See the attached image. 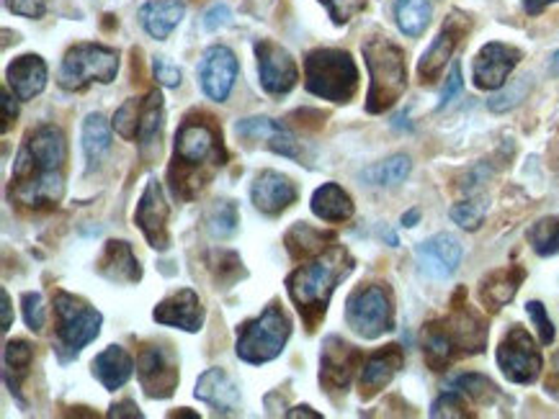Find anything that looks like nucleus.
I'll return each mask as SVG.
<instances>
[{
  "label": "nucleus",
  "mask_w": 559,
  "mask_h": 419,
  "mask_svg": "<svg viewBox=\"0 0 559 419\" xmlns=\"http://www.w3.org/2000/svg\"><path fill=\"white\" fill-rule=\"evenodd\" d=\"M523 281L521 268H506V271H495L490 279L483 281L479 288V298L487 309H502L506 304L513 301L515 291H519Z\"/></svg>",
  "instance_id": "2f4dec72"
},
{
  "label": "nucleus",
  "mask_w": 559,
  "mask_h": 419,
  "mask_svg": "<svg viewBox=\"0 0 559 419\" xmlns=\"http://www.w3.org/2000/svg\"><path fill=\"white\" fill-rule=\"evenodd\" d=\"M454 392L470 396L474 402H487L495 396V383L479 373H464L454 381Z\"/></svg>",
  "instance_id": "ea45409f"
},
{
  "label": "nucleus",
  "mask_w": 559,
  "mask_h": 419,
  "mask_svg": "<svg viewBox=\"0 0 559 419\" xmlns=\"http://www.w3.org/2000/svg\"><path fill=\"white\" fill-rule=\"evenodd\" d=\"M162 122H166V111H162L160 90H150L143 98V109H139V126H137V145L143 149L145 158L160 155V137Z\"/></svg>",
  "instance_id": "bb28decb"
},
{
  "label": "nucleus",
  "mask_w": 559,
  "mask_h": 419,
  "mask_svg": "<svg viewBox=\"0 0 559 419\" xmlns=\"http://www.w3.org/2000/svg\"><path fill=\"white\" fill-rule=\"evenodd\" d=\"M487 343V326L470 309H457L454 315L426 326L423 350L434 371H443L457 355L483 353Z\"/></svg>",
  "instance_id": "20e7f679"
},
{
  "label": "nucleus",
  "mask_w": 559,
  "mask_h": 419,
  "mask_svg": "<svg viewBox=\"0 0 559 419\" xmlns=\"http://www.w3.org/2000/svg\"><path fill=\"white\" fill-rule=\"evenodd\" d=\"M240 224V211L238 204L230 198H222L207 211V230L215 239H228L238 232Z\"/></svg>",
  "instance_id": "c9c22d12"
},
{
  "label": "nucleus",
  "mask_w": 559,
  "mask_h": 419,
  "mask_svg": "<svg viewBox=\"0 0 559 419\" xmlns=\"http://www.w3.org/2000/svg\"><path fill=\"white\" fill-rule=\"evenodd\" d=\"M238 73H240L238 57L230 47L215 45L204 52L202 65H199V81H202L204 94H207L211 101L217 103L228 101V96L232 94V85L238 81Z\"/></svg>",
  "instance_id": "dca6fc26"
},
{
  "label": "nucleus",
  "mask_w": 559,
  "mask_h": 419,
  "mask_svg": "<svg viewBox=\"0 0 559 419\" xmlns=\"http://www.w3.org/2000/svg\"><path fill=\"white\" fill-rule=\"evenodd\" d=\"M238 137L243 139H260L266 141L268 149H274L276 155H284V158L300 160V145L296 139L289 134V130L281 122H274L268 116H253V119H243V122L235 124Z\"/></svg>",
  "instance_id": "412c9836"
},
{
  "label": "nucleus",
  "mask_w": 559,
  "mask_h": 419,
  "mask_svg": "<svg viewBox=\"0 0 559 419\" xmlns=\"http://www.w3.org/2000/svg\"><path fill=\"white\" fill-rule=\"evenodd\" d=\"M258 57V77L266 94L287 96L289 90L296 88L300 83V67H296L294 57L284 47L276 45L271 39L256 41Z\"/></svg>",
  "instance_id": "ddd939ff"
},
{
  "label": "nucleus",
  "mask_w": 559,
  "mask_h": 419,
  "mask_svg": "<svg viewBox=\"0 0 559 419\" xmlns=\"http://www.w3.org/2000/svg\"><path fill=\"white\" fill-rule=\"evenodd\" d=\"M521 62V52L511 45L502 41H490L479 49L474 57V85L479 90H500L508 83V75L513 73L515 65Z\"/></svg>",
  "instance_id": "f3484780"
},
{
  "label": "nucleus",
  "mask_w": 559,
  "mask_h": 419,
  "mask_svg": "<svg viewBox=\"0 0 559 419\" xmlns=\"http://www.w3.org/2000/svg\"><path fill=\"white\" fill-rule=\"evenodd\" d=\"M153 73H155V81H158L160 85H166V88H179L181 77H183L179 65H173V62L162 54L153 60Z\"/></svg>",
  "instance_id": "49530a36"
},
{
  "label": "nucleus",
  "mask_w": 559,
  "mask_h": 419,
  "mask_svg": "<svg viewBox=\"0 0 559 419\" xmlns=\"http://www.w3.org/2000/svg\"><path fill=\"white\" fill-rule=\"evenodd\" d=\"M5 77H9V88L19 101H32L47 88V65L39 54H24L11 62Z\"/></svg>",
  "instance_id": "a878e982"
},
{
  "label": "nucleus",
  "mask_w": 559,
  "mask_h": 419,
  "mask_svg": "<svg viewBox=\"0 0 559 419\" xmlns=\"http://www.w3.org/2000/svg\"><path fill=\"white\" fill-rule=\"evenodd\" d=\"M498 366L502 375L513 383H531L542 373V353L523 326L515 324L502 337L498 347Z\"/></svg>",
  "instance_id": "9b49d317"
},
{
  "label": "nucleus",
  "mask_w": 559,
  "mask_h": 419,
  "mask_svg": "<svg viewBox=\"0 0 559 419\" xmlns=\"http://www.w3.org/2000/svg\"><path fill=\"white\" fill-rule=\"evenodd\" d=\"M32 363H34V347L26 343V340H11V343H5L3 379H5V386H9V392L16 396L19 402H24L21 399V386H24V381L29 379Z\"/></svg>",
  "instance_id": "7c9ffc66"
},
{
  "label": "nucleus",
  "mask_w": 559,
  "mask_h": 419,
  "mask_svg": "<svg viewBox=\"0 0 559 419\" xmlns=\"http://www.w3.org/2000/svg\"><path fill=\"white\" fill-rule=\"evenodd\" d=\"M345 322L359 337L377 340L394 326V304L387 286H359L345 301Z\"/></svg>",
  "instance_id": "9d476101"
},
{
  "label": "nucleus",
  "mask_w": 559,
  "mask_h": 419,
  "mask_svg": "<svg viewBox=\"0 0 559 419\" xmlns=\"http://www.w3.org/2000/svg\"><path fill=\"white\" fill-rule=\"evenodd\" d=\"M430 417H436V419L438 417H470V411H466V404H464V396L451 389L449 394H443L441 399L434 404Z\"/></svg>",
  "instance_id": "c03bdc74"
},
{
  "label": "nucleus",
  "mask_w": 559,
  "mask_h": 419,
  "mask_svg": "<svg viewBox=\"0 0 559 419\" xmlns=\"http://www.w3.org/2000/svg\"><path fill=\"white\" fill-rule=\"evenodd\" d=\"M0 301H3V326H0V330L9 332L11 324H13V309H11L9 291H0Z\"/></svg>",
  "instance_id": "5fc2aeb1"
},
{
  "label": "nucleus",
  "mask_w": 559,
  "mask_h": 419,
  "mask_svg": "<svg viewBox=\"0 0 559 419\" xmlns=\"http://www.w3.org/2000/svg\"><path fill=\"white\" fill-rule=\"evenodd\" d=\"M402 360L405 358H402V350L398 345H389L385 350L369 355V360L361 366V396H364V399H372L374 394H379L381 389L398 375Z\"/></svg>",
  "instance_id": "393cba45"
},
{
  "label": "nucleus",
  "mask_w": 559,
  "mask_h": 419,
  "mask_svg": "<svg viewBox=\"0 0 559 419\" xmlns=\"http://www.w3.org/2000/svg\"><path fill=\"white\" fill-rule=\"evenodd\" d=\"M417 219H421V211L413 209V211H408L405 217H402V224H405V226H415Z\"/></svg>",
  "instance_id": "13d9d810"
},
{
  "label": "nucleus",
  "mask_w": 559,
  "mask_h": 419,
  "mask_svg": "<svg viewBox=\"0 0 559 419\" xmlns=\"http://www.w3.org/2000/svg\"><path fill=\"white\" fill-rule=\"evenodd\" d=\"M183 13H186L183 0H147L139 9V21L153 39L162 41L171 37L173 28L181 24Z\"/></svg>",
  "instance_id": "cd10ccee"
},
{
  "label": "nucleus",
  "mask_w": 559,
  "mask_h": 419,
  "mask_svg": "<svg viewBox=\"0 0 559 419\" xmlns=\"http://www.w3.org/2000/svg\"><path fill=\"white\" fill-rule=\"evenodd\" d=\"M304 88L332 103H349L359 90V70L345 49H315L304 57Z\"/></svg>",
  "instance_id": "423d86ee"
},
{
  "label": "nucleus",
  "mask_w": 559,
  "mask_h": 419,
  "mask_svg": "<svg viewBox=\"0 0 559 419\" xmlns=\"http://www.w3.org/2000/svg\"><path fill=\"white\" fill-rule=\"evenodd\" d=\"M526 311H528V317L534 319V326H536V332H539L542 343L544 345L555 343V324H551V319L547 317V309H544V304L542 301H528Z\"/></svg>",
  "instance_id": "a18cd8bd"
},
{
  "label": "nucleus",
  "mask_w": 559,
  "mask_h": 419,
  "mask_svg": "<svg viewBox=\"0 0 559 419\" xmlns=\"http://www.w3.org/2000/svg\"><path fill=\"white\" fill-rule=\"evenodd\" d=\"M466 32V21L464 19H449L443 24L441 32H438V37L434 39V45L428 47V52L421 57V65H417V75L423 77L426 83H434L438 75H441V70L446 67V62L451 60V54H454V49L459 45V39L464 37Z\"/></svg>",
  "instance_id": "4be33fe9"
},
{
  "label": "nucleus",
  "mask_w": 559,
  "mask_h": 419,
  "mask_svg": "<svg viewBox=\"0 0 559 419\" xmlns=\"http://www.w3.org/2000/svg\"><path fill=\"white\" fill-rule=\"evenodd\" d=\"M196 399L215 407L219 415H230L240 407V389L224 368H209L196 381Z\"/></svg>",
  "instance_id": "b1692460"
},
{
  "label": "nucleus",
  "mask_w": 559,
  "mask_h": 419,
  "mask_svg": "<svg viewBox=\"0 0 559 419\" xmlns=\"http://www.w3.org/2000/svg\"><path fill=\"white\" fill-rule=\"evenodd\" d=\"M19 116V106L13 101L9 90H3V132L11 130V122Z\"/></svg>",
  "instance_id": "864d4df0"
},
{
  "label": "nucleus",
  "mask_w": 559,
  "mask_h": 419,
  "mask_svg": "<svg viewBox=\"0 0 559 419\" xmlns=\"http://www.w3.org/2000/svg\"><path fill=\"white\" fill-rule=\"evenodd\" d=\"M215 119L204 116V113H191L183 119L175 134V152L171 165V181L175 196L191 198L196 190L207 186L211 173L219 165H224L228 155L222 147V132Z\"/></svg>",
  "instance_id": "f03ea898"
},
{
  "label": "nucleus",
  "mask_w": 559,
  "mask_h": 419,
  "mask_svg": "<svg viewBox=\"0 0 559 419\" xmlns=\"http://www.w3.org/2000/svg\"><path fill=\"white\" fill-rule=\"evenodd\" d=\"M292 337V319L279 304L271 301L256 319L238 330L235 353L251 366H264L279 358Z\"/></svg>",
  "instance_id": "0eeeda50"
},
{
  "label": "nucleus",
  "mask_w": 559,
  "mask_h": 419,
  "mask_svg": "<svg viewBox=\"0 0 559 419\" xmlns=\"http://www.w3.org/2000/svg\"><path fill=\"white\" fill-rule=\"evenodd\" d=\"M109 417L111 419H122V417L139 419V417H143V411L137 409V404H134L132 399H124V402H119V404H114V407L109 409Z\"/></svg>",
  "instance_id": "603ef678"
},
{
  "label": "nucleus",
  "mask_w": 559,
  "mask_h": 419,
  "mask_svg": "<svg viewBox=\"0 0 559 419\" xmlns=\"http://www.w3.org/2000/svg\"><path fill=\"white\" fill-rule=\"evenodd\" d=\"M526 90H528V77H521V81L515 83L511 90H506V94H500V96L490 98V111L502 113V111L513 109V106L519 103L523 96H526Z\"/></svg>",
  "instance_id": "de8ad7c7"
},
{
  "label": "nucleus",
  "mask_w": 559,
  "mask_h": 419,
  "mask_svg": "<svg viewBox=\"0 0 559 419\" xmlns=\"http://www.w3.org/2000/svg\"><path fill=\"white\" fill-rule=\"evenodd\" d=\"M313 214L323 222L341 224L353 217V201L338 183H323L313 194Z\"/></svg>",
  "instance_id": "c756f323"
},
{
  "label": "nucleus",
  "mask_w": 559,
  "mask_h": 419,
  "mask_svg": "<svg viewBox=\"0 0 559 419\" xmlns=\"http://www.w3.org/2000/svg\"><path fill=\"white\" fill-rule=\"evenodd\" d=\"M137 375L150 399H168L179 389V360L166 345H145L137 358Z\"/></svg>",
  "instance_id": "f8f14e48"
},
{
  "label": "nucleus",
  "mask_w": 559,
  "mask_h": 419,
  "mask_svg": "<svg viewBox=\"0 0 559 419\" xmlns=\"http://www.w3.org/2000/svg\"><path fill=\"white\" fill-rule=\"evenodd\" d=\"M459 94H462V70H459V65H454L451 67L449 81H446V88L441 94V103H438V109H446V106L454 101Z\"/></svg>",
  "instance_id": "3c124183"
},
{
  "label": "nucleus",
  "mask_w": 559,
  "mask_h": 419,
  "mask_svg": "<svg viewBox=\"0 0 559 419\" xmlns=\"http://www.w3.org/2000/svg\"><path fill=\"white\" fill-rule=\"evenodd\" d=\"M320 3L328 9L336 24H349L351 19H356L366 9V0H320Z\"/></svg>",
  "instance_id": "79ce46f5"
},
{
  "label": "nucleus",
  "mask_w": 559,
  "mask_h": 419,
  "mask_svg": "<svg viewBox=\"0 0 559 419\" xmlns=\"http://www.w3.org/2000/svg\"><path fill=\"white\" fill-rule=\"evenodd\" d=\"M549 3H557V0H523V9H526L531 16H536V13H542Z\"/></svg>",
  "instance_id": "6e6d98bb"
},
{
  "label": "nucleus",
  "mask_w": 559,
  "mask_h": 419,
  "mask_svg": "<svg viewBox=\"0 0 559 419\" xmlns=\"http://www.w3.org/2000/svg\"><path fill=\"white\" fill-rule=\"evenodd\" d=\"M171 417H196V415H194V411H186V409H183V411H173Z\"/></svg>",
  "instance_id": "052dcab7"
},
{
  "label": "nucleus",
  "mask_w": 559,
  "mask_h": 419,
  "mask_svg": "<svg viewBox=\"0 0 559 419\" xmlns=\"http://www.w3.org/2000/svg\"><path fill=\"white\" fill-rule=\"evenodd\" d=\"M410 175V158L408 155H394V158H389L385 162H379V165L369 168L364 173V177L374 186H400L402 181Z\"/></svg>",
  "instance_id": "e433bc0d"
},
{
  "label": "nucleus",
  "mask_w": 559,
  "mask_h": 419,
  "mask_svg": "<svg viewBox=\"0 0 559 419\" xmlns=\"http://www.w3.org/2000/svg\"><path fill=\"white\" fill-rule=\"evenodd\" d=\"M284 243H287L289 255H292L294 260H309V258H315L317 252H323L325 247H328L325 243H332V234L315 230L313 224L300 222L287 232Z\"/></svg>",
  "instance_id": "473e14b6"
},
{
  "label": "nucleus",
  "mask_w": 559,
  "mask_h": 419,
  "mask_svg": "<svg viewBox=\"0 0 559 419\" xmlns=\"http://www.w3.org/2000/svg\"><path fill=\"white\" fill-rule=\"evenodd\" d=\"M361 360H364V355L345 343L343 337H325L320 353V383L325 392H345Z\"/></svg>",
  "instance_id": "2eb2a0df"
},
{
  "label": "nucleus",
  "mask_w": 559,
  "mask_h": 419,
  "mask_svg": "<svg viewBox=\"0 0 559 419\" xmlns=\"http://www.w3.org/2000/svg\"><path fill=\"white\" fill-rule=\"evenodd\" d=\"M68 139L60 126L41 124L26 134L11 170V198L26 209H52L65 194Z\"/></svg>",
  "instance_id": "f257e3e1"
},
{
  "label": "nucleus",
  "mask_w": 559,
  "mask_h": 419,
  "mask_svg": "<svg viewBox=\"0 0 559 419\" xmlns=\"http://www.w3.org/2000/svg\"><path fill=\"white\" fill-rule=\"evenodd\" d=\"M364 60L372 75L369 96H366V111L381 113L392 109L408 88L405 52H402L394 41L377 37L364 45Z\"/></svg>",
  "instance_id": "39448f33"
},
{
  "label": "nucleus",
  "mask_w": 559,
  "mask_h": 419,
  "mask_svg": "<svg viewBox=\"0 0 559 419\" xmlns=\"http://www.w3.org/2000/svg\"><path fill=\"white\" fill-rule=\"evenodd\" d=\"M139 109H143V98H130L124 101L122 109L114 113V132L126 141H137V126H139Z\"/></svg>",
  "instance_id": "58836bf2"
},
{
  "label": "nucleus",
  "mask_w": 559,
  "mask_h": 419,
  "mask_svg": "<svg viewBox=\"0 0 559 419\" xmlns=\"http://www.w3.org/2000/svg\"><path fill=\"white\" fill-rule=\"evenodd\" d=\"M230 21H232V13L228 9V3H215L207 13H204V26H207L209 32H217V28L228 26Z\"/></svg>",
  "instance_id": "8fccbe9b"
},
{
  "label": "nucleus",
  "mask_w": 559,
  "mask_h": 419,
  "mask_svg": "<svg viewBox=\"0 0 559 419\" xmlns=\"http://www.w3.org/2000/svg\"><path fill=\"white\" fill-rule=\"evenodd\" d=\"M153 319L158 324L175 326V330H183V332H199L204 324L202 298L191 288L175 291V294L162 298L158 307H155Z\"/></svg>",
  "instance_id": "6ab92c4d"
},
{
  "label": "nucleus",
  "mask_w": 559,
  "mask_h": 419,
  "mask_svg": "<svg viewBox=\"0 0 559 419\" xmlns=\"http://www.w3.org/2000/svg\"><path fill=\"white\" fill-rule=\"evenodd\" d=\"M111 149V126L101 113H90L83 124V152H86L88 170H94L104 155Z\"/></svg>",
  "instance_id": "72a5a7b5"
},
{
  "label": "nucleus",
  "mask_w": 559,
  "mask_h": 419,
  "mask_svg": "<svg viewBox=\"0 0 559 419\" xmlns=\"http://www.w3.org/2000/svg\"><path fill=\"white\" fill-rule=\"evenodd\" d=\"M394 16L405 37H421L430 21V3L428 0H398Z\"/></svg>",
  "instance_id": "f704fd0d"
},
{
  "label": "nucleus",
  "mask_w": 559,
  "mask_h": 419,
  "mask_svg": "<svg viewBox=\"0 0 559 419\" xmlns=\"http://www.w3.org/2000/svg\"><path fill=\"white\" fill-rule=\"evenodd\" d=\"M528 243L534 247L542 258H549V255L559 252V222L557 219H542L531 226Z\"/></svg>",
  "instance_id": "4c0bfd02"
},
{
  "label": "nucleus",
  "mask_w": 559,
  "mask_h": 419,
  "mask_svg": "<svg viewBox=\"0 0 559 419\" xmlns=\"http://www.w3.org/2000/svg\"><path fill=\"white\" fill-rule=\"evenodd\" d=\"M119 73V52L104 45H75L68 49L60 67V85L65 90H83L90 83H114Z\"/></svg>",
  "instance_id": "1a4fd4ad"
},
{
  "label": "nucleus",
  "mask_w": 559,
  "mask_h": 419,
  "mask_svg": "<svg viewBox=\"0 0 559 419\" xmlns=\"http://www.w3.org/2000/svg\"><path fill=\"white\" fill-rule=\"evenodd\" d=\"M54 304V332H58V355L62 363L77 358L83 347H88L101 332V311L83 301L81 296L58 291L52 296Z\"/></svg>",
  "instance_id": "6e6552de"
},
{
  "label": "nucleus",
  "mask_w": 559,
  "mask_h": 419,
  "mask_svg": "<svg viewBox=\"0 0 559 419\" xmlns=\"http://www.w3.org/2000/svg\"><path fill=\"white\" fill-rule=\"evenodd\" d=\"M353 271V258L343 245L330 243L323 252H317L309 262L296 268L294 273H289L287 291L292 296V301L300 309V315L307 324L309 332H315V326L328 311L330 296L336 291L345 275Z\"/></svg>",
  "instance_id": "7ed1b4c3"
},
{
  "label": "nucleus",
  "mask_w": 559,
  "mask_h": 419,
  "mask_svg": "<svg viewBox=\"0 0 559 419\" xmlns=\"http://www.w3.org/2000/svg\"><path fill=\"white\" fill-rule=\"evenodd\" d=\"M289 419H300V417H307V419H320L317 411H313L309 407H294L292 411H287Z\"/></svg>",
  "instance_id": "4d7b16f0"
},
{
  "label": "nucleus",
  "mask_w": 559,
  "mask_h": 419,
  "mask_svg": "<svg viewBox=\"0 0 559 419\" xmlns=\"http://www.w3.org/2000/svg\"><path fill=\"white\" fill-rule=\"evenodd\" d=\"M96 271L104 275L106 281L122 283V286H132L143 279V268H139L137 255H134L132 245L124 239H111L106 243L104 255L96 262Z\"/></svg>",
  "instance_id": "5701e85b"
},
{
  "label": "nucleus",
  "mask_w": 559,
  "mask_h": 419,
  "mask_svg": "<svg viewBox=\"0 0 559 419\" xmlns=\"http://www.w3.org/2000/svg\"><path fill=\"white\" fill-rule=\"evenodd\" d=\"M417 268L423 275L434 281L449 279L457 271L459 262H462V245L451 234H436V237L426 239L423 245H417L415 250Z\"/></svg>",
  "instance_id": "a211bd4d"
},
{
  "label": "nucleus",
  "mask_w": 559,
  "mask_h": 419,
  "mask_svg": "<svg viewBox=\"0 0 559 419\" xmlns=\"http://www.w3.org/2000/svg\"><path fill=\"white\" fill-rule=\"evenodd\" d=\"M251 198L258 211H264L268 217H276L296 201V186L287 175L276 173V170H264V173H258L256 181H253Z\"/></svg>",
  "instance_id": "aec40b11"
},
{
  "label": "nucleus",
  "mask_w": 559,
  "mask_h": 419,
  "mask_svg": "<svg viewBox=\"0 0 559 419\" xmlns=\"http://www.w3.org/2000/svg\"><path fill=\"white\" fill-rule=\"evenodd\" d=\"M132 371H134L132 355L119 345L106 347V350L98 353L94 360V375L101 381L106 392H117V389H122L124 383L132 379Z\"/></svg>",
  "instance_id": "c85d7f7f"
},
{
  "label": "nucleus",
  "mask_w": 559,
  "mask_h": 419,
  "mask_svg": "<svg viewBox=\"0 0 559 419\" xmlns=\"http://www.w3.org/2000/svg\"><path fill=\"white\" fill-rule=\"evenodd\" d=\"M21 304H24V322L32 332H39L45 326V301H41V294H34V291H26L21 296Z\"/></svg>",
  "instance_id": "37998d69"
},
{
  "label": "nucleus",
  "mask_w": 559,
  "mask_h": 419,
  "mask_svg": "<svg viewBox=\"0 0 559 419\" xmlns=\"http://www.w3.org/2000/svg\"><path fill=\"white\" fill-rule=\"evenodd\" d=\"M168 217H171V206L166 201L160 181L147 183V188L139 196L137 209H134V224L145 234V239L155 250H168L171 247V234H168Z\"/></svg>",
  "instance_id": "4468645a"
},
{
  "label": "nucleus",
  "mask_w": 559,
  "mask_h": 419,
  "mask_svg": "<svg viewBox=\"0 0 559 419\" xmlns=\"http://www.w3.org/2000/svg\"><path fill=\"white\" fill-rule=\"evenodd\" d=\"M451 219L462 226V230H479L485 222V204L479 201H462L451 209Z\"/></svg>",
  "instance_id": "a19ab883"
},
{
  "label": "nucleus",
  "mask_w": 559,
  "mask_h": 419,
  "mask_svg": "<svg viewBox=\"0 0 559 419\" xmlns=\"http://www.w3.org/2000/svg\"><path fill=\"white\" fill-rule=\"evenodd\" d=\"M11 13L24 19H41L47 11V0H5Z\"/></svg>",
  "instance_id": "09e8293b"
},
{
  "label": "nucleus",
  "mask_w": 559,
  "mask_h": 419,
  "mask_svg": "<svg viewBox=\"0 0 559 419\" xmlns=\"http://www.w3.org/2000/svg\"><path fill=\"white\" fill-rule=\"evenodd\" d=\"M551 73L559 75V52L555 54V60H551Z\"/></svg>",
  "instance_id": "bf43d9fd"
}]
</instances>
